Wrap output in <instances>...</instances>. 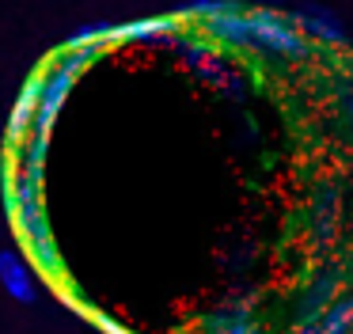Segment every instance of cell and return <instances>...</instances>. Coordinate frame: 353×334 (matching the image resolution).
Instances as JSON below:
<instances>
[{"label": "cell", "mask_w": 353, "mask_h": 334, "mask_svg": "<svg viewBox=\"0 0 353 334\" xmlns=\"http://www.w3.org/2000/svg\"><path fill=\"white\" fill-rule=\"evenodd\" d=\"M110 30H114V23H84V27L72 30V38L65 46H103V50H107Z\"/></svg>", "instance_id": "obj_16"}, {"label": "cell", "mask_w": 353, "mask_h": 334, "mask_svg": "<svg viewBox=\"0 0 353 334\" xmlns=\"http://www.w3.org/2000/svg\"><path fill=\"white\" fill-rule=\"evenodd\" d=\"M0 285L19 304H34V296H39V285H34L31 270L16 250H0Z\"/></svg>", "instance_id": "obj_9"}, {"label": "cell", "mask_w": 353, "mask_h": 334, "mask_svg": "<svg viewBox=\"0 0 353 334\" xmlns=\"http://www.w3.org/2000/svg\"><path fill=\"white\" fill-rule=\"evenodd\" d=\"M338 293H342V277H338V270L315 273V277L307 281L304 296H300V323H319L323 311H327V304L334 300Z\"/></svg>", "instance_id": "obj_8"}, {"label": "cell", "mask_w": 353, "mask_h": 334, "mask_svg": "<svg viewBox=\"0 0 353 334\" xmlns=\"http://www.w3.org/2000/svg\"><path fill=\"white\" fill-rule=\"evenodd\" d=\"M171 50H175V57L183 61L186 68H198L201 61H205L209 53H216L221 46H216L205 30H179V35L171 38Z\"/></svg>", "instance_id": "obj_11"}, {"label": "cell", "mask_w": 353, "mask_h": 334, "mask_svg": "<svg viewBox=\"0 0 353 334\" xmlns=\"http://www.w3.org/2000/svg\"><path fill=\"white\" fill-rule=\"evenodd\" d=\"M88 319H92L95 331H103V334H137V331H130L125 323H118L114 315H107V311H88Z\"/></svg>", "instance_id": "obj_18"}, {"label": "cell", "mask_w": 353, "mask_h": 334, "mask_svg": "<svg viewBox=\"0 0 353 334\" xmlns=\"http://www.w3.org/2000/svg\"><path fill=\"white\" fill-rule=\"evenodd\" d=\"M350 334H353V326H350Z\"/></svg>", "instance_id": "obj_22"}, {"label": "cell", "mask_w": 353, "mask_h": 334, "mask_svg": "<svg viewBox=\"0 0 353 334\" xmlns=\"http://www.w3.org/2000/svg\"><path fill=\"white\" fill-rule=\"evenodd\" d=\"M319 323H327L330 331H338V334H350V326H353V293H338L334 300L327 304V311H323Z\"/></svg>", "instance_id": "obj_14"}, {"label": "cell", "mask_w": 353, "mask_h": 334, "mask_svg": "<svg viewBox=\"0 0 353 334\" xmlns=\"http://www.w3.org/2000/svg\"><path fill=\"white\" fill-rule=\"evenodd\" d=\"M292 19L300 23V30H304L312 42H319V46H342L345 42V27H342V19H338L330 8H323V4H304Z\"/></svg>", "instance_id": "obj_7"}, {"label": "cell", "mask_w": 353, "mask_h": 334, "mask_svg": "<svg viewBox=\"0 0 353 334\" xmlns=\"http://www.w3.org/2000/svg\"><path fill=\"white\" fill-rule=\"evenodd\" d=\"M209 38H213L221 50H251V27H247V8H232V12H221L213 19L201 23Z\"/></svg>", "instance_id": "obj_6"}, {"label": "cell", "mask_w": 353, "mask_h": 334, "mask_svg": "<svg viewBox=\"0 0 353 334\" xmlns=\"http://www.w3.org/2000/svg\"><path fill=\"white\" fill-rule=\"evenodd\" d=\"M27 247V258L34 262V270L42 273V277H61L65 273V258H61V247L54 243V235H46V239H34V243H23Z\"/></svg>", "instance_id": "obj_12"}, {"label": "cell", "mask_w": 353, "mask_h": 334, "mask_svg": "<svg viewBox=\"0 0 353 334\" xmlns=\"http://www.w3.org/2000/svg\"><path fill=\"white\" fill-rule=\"evenodd\" d=\"M80 72H72L69 65H61V61H50L46 68H42V91H39V110H34V129L39 133H54V121L57 114H61L65 99L72 95V88H77Z\"/></svg>", "instance_id": "obj_2"}, {"label": "cell", "mask_w": 353, "mask_h": 334, "mask_svg": "<svg viewBox=\"0 0 353 334\" xmlns=\"http://www.w3.org/2000/svg\"><path fill=\"white\" fill-rule=\"evenodd\" d=\"M345 114H350V118H353V99H345Z\"/></svg>", "instance_id": "obj_20"}, {"label": "cell", "mask_w": 353, "mask_h": 334, "mask_svg": "<svg viewBox=\"0 0 353 334\" xmlns=\"http://www.w3.org/2000/svg\"><path fill=\"white\" fill-rule=\"evenodd\" d=\"M232 8H243V4H239V0H186V4L179 8V15L190 19V23H205L221 12H232Z\"/></svg>", "instance_id": "obj_15"}, {"label": "cell", "mask_w": 353, "mask_h": 334, "mask_svg": "<svg viewBox=\"0 0 353 334\" xmlns=\"http://www.w3.org/2000/svg\"><path fill=\"white\" fill-rule=\"evenodd\" d=\"M39 91H42V72H34L23 84L16 106H12V121H8V144H16L19 137H27L34 129V110H39Z\"/></svg>", "instance_id": "obj_10"}, {"label": "cell", "mask_w": 353, "mask_h": 334, "mask_svg": "<svg viewBox=\"0 0 353 334\" xmlns=\"http://www.w3.org/2000/svg\"><path fill=\"white\" fill-rule=\"evenodd\" d=\"M201 334H262L259 319H254V296H228L216 308H209L205 315L198 319Z\"/></svg>", "instance_id": "obj_3"}, {"label": "cell", "mask_w": 353, "mask_h": 334, "mask_svg": "<svg viewBox=\"0 0 353 334\" xmlns=\"http://www.w3.org/2000/svg\"><path fill=\"white\" fill-rule=\"evenodd\" d=\"M247 27H251V50L281 57V61H307L312 57L315 42L300 30V23L292 15L277 12L274 4L247 8Z\"/></svg>", "instance_id": "obj_1"}, {"label": "cell", "mask_w": 353, "mask_h": 334, "mask_svg": "<svg viewBox=\"0 0 353 334\" xmlns=\"http://www.w3.org/2000/svg\"><path fill=\"white\" fill-rule=\"evenodd\" d=\"M334 239H338V220H334V213H315L312 235H307V243H312V250H327Z\"/></svg>", "instance_id": "obj_17"}, {"label": "cell", "mask_w": 353, "mask_h": 334, "mask_svg": "<svg viewBox=\"0 0 353 334\" xmlns=\"http://www.w3.org/2000/svg\"><path fill=\"white\" fill-rule=\"evenodd\" d=\"M8 148H12V159H16V164H46L50 133H39V129H31V133L19 137V141L8 144Z\"/></svg>", "instance_id": "obj_13"}, {"label": "cell", "mask_w": 353, "mask_h": 334, "mask_svg": "<svg viewBox=\"0 0 353 334\" xmlns=\"http://www.w3.org/2000/svg\"><path fill=\"white\" fill-rule=\"evenodd\" d=\"M194 76H198L205 88H213V91H221L224 99H247V80H243V72H239L236 65H232L228 57H221V50L216 53H209L205 61H201L198 68H190Z\"/></svg>", "instance_id": "obj_5"}, {"label": "cell", "mask_w": 353, "mask_h": 334, "mask_svg": "<svg viewBox=\"0 0 353 334\" xmlns=\"http://www.w3.org/2000/svg\"><path fill=\"white\" fill-rule=\"evenodd\" d=\"M289 334H338V331H330L327 323H300V326H292Z\"/></svg>", "instance_id": "obj_19"}, {"label": "cell", "mask_w": 353, "mask_h": 334, "mask_svg": "<svg viewBox=\"0 0 353 334\" xmlns=\"http://www.w3.org/2000/svg\"><path fill=\"white\" fill-rule=\"evenodd\" d=\"M259 4H274V0H259Z\"/></svg>", "instance_id": "obj_21"}, {"label": "cell", "mask_w": 353, "mask_h": 334, "mask_svg": "<svg viewBox=\"0 0 353 334\" xmlns=\"http://www.w3.org/2000/svg\"><path fill=\"white\" fill-rule=\"evenodd\" d=\"M183 30V15L168 12V15H145V19H130V23H114L110 30V46L125 42V46H171V38Z\"/></svg>", "instance_id": "obj_4"}]
</instances>
